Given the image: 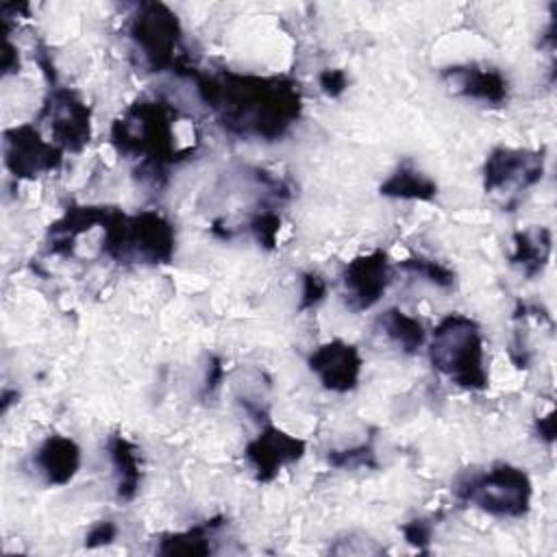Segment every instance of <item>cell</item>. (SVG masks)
<instances>
[{"mask_svg":"<svg viewBox=\"0 0 557 557\" xmlns=\"http://www.w3.org/2000/svg\"><path fill=\"white\" fill-rule=\"evenodd\" d=\"M431 363L466 389H483L487 372L483 361V337L474 320L461 313L446 315L431 337Z\"/></svg>","mask_w":557,"mask_h":557,"instance_id":"cell-2","label":"cell"},{"mask_svg":"<svg viewBox=\"0 0 557 557\" xmlns=\"http://www.w3.org/2000/svg\"><path fill=\"white\" fill-rule=\"evenodd\" d=\"M102 224V248L117 261L141 259L148 263H165L174 252V231L170 222L154 211L135 218H126L120 211H107Z\"/></svg>","mask_w":557,"mask_h":557,"instance_id":"cell-3","label":"cell"},{"mask_svg":"<svg viewBox=\"0 0 557 557\" xmlns=\"http://www.w3.org/2000/svg\"><path fill=\"white\" fill-rule=\"evenodd\" d=\"M115 533H117V529H115V524H113L111 520H100V522H96V524L91 527V531L87 533L85 544H87L89 548L100 546V544H109V542L115 537Z\"/></svg>","mask_w":557,"mask_h":557,"instance_id":"cell-25","label":"cell"},{"mask_svg":"<svg viewBox=\"0 0 557 557\" xmlns=\"http://www.w3.org/2000/svg\"><path fill=\"white\" fill-rule=\"evenodd\" d=\"M381 194L403 200H431L437 194V185L418 168H413V163L405 161L381 185Z\"/></svg>","mask_w":557,"mask_h":557,"instance_id":"cell-15","label":"cell"},{"mask_svg":"<svg viewBox=\"0 0 557 557\" xmlns=\"http://www.w3.org/2000/svg\"><path fill=\"white\" fill-rule=\"evenodd\" d=\"M346 302L352 311H363L374 307L387 289L389 281V261L383 250H372L352 259L344 274Z\"/></svg>","mask_w":557,"mask_h":557,"instance_id":"cell-7","label":"cell"},{"mask_svg":"<svg viewBox=\"0 0 557 557\" xmlns=\"http://www.w3.org/2000/svg\"><path fill=\"white\" fill-rule=\"evenodd\" d=\"M309 368L311 372L318 374L320 383L326 389L344 394V392H350L359 381L361 357L352 344L335 339L320 346L309 357Z\"/></svg>","mask_w":557,"mask_h":557,"instance_id":"cell-10","label":"cell"},{"mask_svg":"<svg viewBox=\"0 0 557 557\" xmlns=\"http://www.w3.org/2000/svg\"><path fill=\"white\" fill-rule=\"evenodd\" d=\"M348 85V78L342 70H324L320 74V87L329 98H337Z\"/></svg>","mask_w":557,"mask_h":557,"instance_id":"cell-24","label":"cell"},{"mask_svg":"<svg viewBox=\"0 0 557 557\" xmlns=\"http://www.w3.org/2000/svg\"><path fill=\"white\" fill-rule=\"evenodd\" d=\"M46 113L50 115L52 135L61 146L78 150L89 141V109L72 91H54Z\"/></svg>","mask_w":557,"mask_h":557,"instance_id":"cell-12","label":"cell"},{"mask_svg":"<svg viewBox=\"0 0 557 557\" xmlns=\"http://www.w3.org/2000/svg\"><path fill=\"white\" fill-rule=\"evenodd\" d=\"M326 294V283L322 281V276L318 274H305L302 278V300H300V309H309L315 307Z\"/></svg>","mask_w":557,"mask_h":557,"instance_id":"cell-22","label":"cell"},{"mask_svg":"<svg viewBox=\"0 0 557 557\" xmlns=\"http://www.w3.org/2000/svg\"><path fill=\"white\" fill-rule=\"evenodd\" d=\"M7 165L15 176H37L61 163V148L44 141L33 126H17L4 133Z\"/></svg>","mask_w":557,"mask_h":557,"instance_id":"cell-8","label":"cell"},{"mask_svg":"<svg viewBox=\"0 0 557 557\" xmlns=\"http://www.w3.org/2000/svg\"><path fill=\"white\" fill-rule=\"evenodd\" d=\"M446 78L459 94L468 98L490 104H500L507 100V81L496 70L476 65L450 67L446 70Z\"/></svg>","mask_w":557,"mask_h":557,"instance_id":"cell-14","label":"cell"},{"mask_svg":"<svg viewBox=\"0 0 557 557\" xmlns=\"http://www.w3.org/2000/svg\"><path fill=\"white\" fill-rule=\"evenodd\" d=\"M379 326L405 352H416L424 346L426 335H424L422 324L400 309L383 311L379 315Z\"/></svg>","mask_w":557,"mask_h":557,"instance_id":"cell-18","label":"cell"},{"mask_svg":"<svg viewBox=\"0 0 557 557\" xmlns=\"http://www.w3.org/2000/svg\"><path fill=\"white\" fill-rule=\"evenodd\" d=\"M196 85L205 104L215 109L222 124L239 135L276 139L300 113L298 89L287 81L205 74L196 78Z\"/></svg>","mask_w":557,"mask_h":557,"instance_id":"cell-1","label":"cell"},{"mask_svg":"<svg viewBox=\"0 0 557 557\" xmlns=\"http://www.w3.org/2000/svg\"><path fill=\"white\" fill-rule=\"evenodd\" d=\"M333 466H339V468H355V466H374L372 461V450L368 446H361L357 450H344L339 455H333L329 457Z\"/></svg>","mask_w":557,"mask_h":557,"instance_id":"cell-23","label":"cell"},{"mask_svg":"<svg viewBox=\"0 0 557 557\" xmlns=\"http://www.w3.org/2000/svg\"><path fill=\"white\" fill-rule=\"evenodd\" d=\"M400 268L407 270V272H413V274H418L422 278H426L431 285L442 287V289L453 287V283H455V274L446 265H442V263H437L433 259L411 257V259H405L400 263Z\"/></svg>","mask_w":557,"mask_h":557,"instance_id":"cell-20","label":"cell"},{"mask_svg":"<svg viewBox=\"0 0 557 557\" xmlns=\"http://www.w3.org/2000/svg\"><path fill=\"white\" fill-rule=\"evenodd\" d=\"M459 496L492 516L520 518L527 513L531 503V481L522 470L500 463L472 476L463 487H459Z\"/></svg>","mask_w":557,"mask_h":557,"instance_id":"cell-5","label":"cell"},{"mask_svg":"<svg viewBox=\"0 0 557 557\" xmlns=\"http://www.w3.org/2000/svg\"><path fill=\"white\" fill-rule=\"evenodd\" d=\"M516 250L511 255V261L516 265H520V270L527 276H533L537 272H542V268L548 263L550 257V233L548 228L540 226V228H531V231H522L516 233Z\"/></svg>","mask_w":557,"mask_h":557,"instance_id":"cell-17","label":"cell"},{"mask_svg":"<svg viewBox=\"0 0 557 557\" xmlns=\"http://www.w3.org/2000/svg\"><path fill=\"white\" fill-rule=\"evenodd\" d=\"M302 453L305 442L276 426H265L246 448V457L261 481L274 479L283 466L300 459Z\"/></svg>","mask_w":557,"mask_h":557,"instance_id":"cell-11","label":"cell"},{"mask_svg":"<svg viewBox=\"0 0 557 557\" xmlns=\"http://www.w3.org/2000/svg\"><path fill=\"white\" fill-rule=\"evenodd\" d=\"M181 26L176 15L163 4H144L131 22V37L141 50L146 63L161 72L176 67L174 54L178 46Z\"/></svg>","mask_w":557,"mask_h":557,"instance_id":"cell-6","label":"cell"},{"mask_svg":"<svg viewBox=\"0 0 557 557\" xmlns=\"http://www.w3.org/2000/svg\"><path fill=\"white\" fill-rule=\"evenodd\" d=\"M278 226H281L278 215H276V213H270V211H263V213H259V215L252 220V233H255L257 242H261L263 246H274Z\"/></svg>","mask_w":557,"mask_h":557,"instance_id":"cell-21","label":"cell"},{"mask_svg":"<svg viewBox=\"0 0 557 557\" xmlns=\"http://www.w3.org/2000/svg\"><path fill=\"white\" fill-rule=\"evenodd\" d=\"M555 420H553V413H548L544 420H540V431H542V437L546 442H553V433H555Z\"/></svg>","mask_w":557,"mask_h":557,"instance_id":"cell-27","label":"cell"},{"mask_svg":"<svg viewBox=\"0 0 557 557\" xmlns=\"http://www.w3.org/2000/svg\"><path fill=\"white\" fill-rule=\"evenodd\" d=\"M215 522H209L205 527H194L183 533H174L161 542L159 553L165 555H207L211 553L209 535L213 531Z\"/></svg>","mask_w":557,"mask_h":557,"instance_id":"cell-19","label":"cell"},{"mask_svg":"<svg viewBox=\"0 0 557 557\" xmlns=\"http://www.w3.org/2000/svg\"><path fill=\"white\" fill-rule=\"evenodd\" d=\"M542 154L513 148H496L485 161V189L496 191L509 183H513L516 189H527L542 178Z\"/></svg>","mask_w":557,"mask_h":557,"instance_id":"cell-9","label":"cell"},{"mask_svg":"<svg viewBox=\"0 0 557 557\" xmlns=\"http://www.w3.org/2000/svg\"><path fill=\"white\" fill-rule=\"evenodd\" d=\"M111 137L122 154H141L144 168H150L152 174L176 159L168 109L161 102H137L115 122Z\"/></svg>","mask_w":557,"mask_h":557,"instance_id":"cell-4","label":"cell"},{"mask_svg":"<svg viewBox=\"0 0 557 557\" xmlns=\"http://www.w3.org/2000/svg\"><path fill=\"white\" fill-rule=\"evenodd\" d=\"M81 463V450L74 440L50 435L35 453V468L48 485H65L72 481Z\"/></svg>","mask_w":557,"mask_h":557,"instance_id":"cell-13","label":"cell"},{"mask_svg":"<svg viewBox=\"0 0 557 557\" xmlns=\"http://www.w3.org/2000/svg\"><path fill=\"white\" fill-rule=\"evenodd\" d=\"M109 457L117 474V496L120 500H131L137 494L141 481L137 446L131 444L126 437L115 435L109 442Z\"/></svg>","mask_w":557,"mask_h":557,"instance_id":"cell-16","label":"cell"},{"mask_svg":"<svg viewBox=\"0 0 557 557\" xmlns=\"http://www.w3.org/2000/svg\"><path fill=\"white\" fill-rule=\"evenodd\" d=\"M403 531H405L407 542L416 544V546H422V544H426L431 540V527L424 520H413Z\"/></svg>","mask_w":557,"mask_h":557,"instance_id":"cell-26","label":"cell"}]
</instances>
